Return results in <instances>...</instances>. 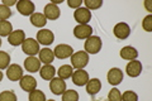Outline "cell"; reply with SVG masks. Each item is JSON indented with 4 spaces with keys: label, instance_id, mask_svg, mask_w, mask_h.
I'll use <instances>...</instances> for the list:
<instances>
[{
    "label": "cell",
    "instance_id": "obj_1",
    "mask_svg": "<svg viewBox=\"0 0 152 101\" xmlns=\"http://www.w3.org/2000/svg\"><path fill=\"white\" fill-rule=\"evenodd\" d=\"M102 47H103V42L98 36L89 37L88 39L85 41V44H84L85 52H86L88 54H96V53H99L100 49H102Z\"/></svg>",
    "mask_w": 152,
    "mask_h": 101
},
{
    "label": "cell",
    "instance_id": "obj_2",
    "mask_svg": "<svg viewBox=\"0 0 152 101\" xmlns=\"http://www.w3.org/2000/svg\"><path fill=\"white\" fill-rule=\"evenodd\" d=\"M89 63V54L85 51H79L71 56V66L76 70H84Z\"/></svg>",
    "mask_w": 152,
    "mask_h": 101
},
{
    "label": "cell",
    "instance_id": "obj_3",
    "mask_svg": "<svg viewBox=\"0 0 152 101\" xmlns=\"http://www.w3.org/2000/svg\"><path fill=\"white\" fill-rule=\"evenodd\" d=\"M22 49L26 54H28V57H34L39 52V43L33 38H26V41L22 44Z\"/></svg>",
    "mask_w": 152,
    "mask_h": 101
},
{
    "label": "cell",
    "instance_id": "obj_4",
    "mask_svg": "<svg viewBox=\"0 0 152 101\" xmlns=\"http://www.w3.org/2000/svg\"><path fill=\"white\" fill-rule=\"evenodd\" d=\"M74 36L77 39H88L93 36V28L89 24H77L74 28Z\"/></svg>",
    "mask_w": 152,
    "mask_h": 101
},
{
    "label": "cell",
    "instance_id": "obj_5",
    "mask_svg": "<svg viewBox=\"0 0 152 101\" xmlns=\"http://www.w3.org/2000/svg\"><path fill=\"white\" fill-rule=\"evenodd\" d=\"M34 3L29 1V0H20V1L17 3V10L19 14L24 17H31L33 13H34Z\"/></svg>",
    "mask_w": 152,
    "mask_h": 101
},
{
    "label": "cell",
    "instance_id": "obj_6",
    "mask_svg": "<svg viewBox=\"0 0 152 101\" xmlns=\"http://www.w3.org/2000/svg\"><path fill=\"white\" fill-rule=\"evenodd\" d=\"M74 18L79 24H88L90 20H91V12L84 7H80L75 10Z\"/></svg>",
    "mask_w": 152,
    "mask_h": 101
},
{
    "label": "cell",
    "instance_id": "obj_7",
    "mask_svg": "<svg viewBox=\"0 0 152 101\" xmlns=\"http://www.w3.org/2000/svg\"><path fill=\"white\" fill-rule=\"evenodd\" d=\"M53 54L58 60L69 58V57H71L74 54V48L69 44H58L53 49Z\"/></svg>",
    "mask_w": 152,
    "mask_h": 101
},
{
    "label": "cell",
    "instance_id": "obj_8",
    "mask_svg": "<svg viewBox=\"0 0 152 101\" xmlns=\"http://www.w3.org/2000/svg\"><path fill=\"white\" fill-rule=\"evenodd\" d=\"M19 85H20V89L23 91H27V92H32V91H34L37 89V81L31 75L23 76V77L19 80Z\"/></svg>",
    "mask_w": 152,
    "mask_h": 101
},
{
    "label": "cell",
    "instance_id": "obj_9",
    "mask_svg": "<svg viewBox=\"0 0 152 101\" xmlns=\"http://www.w3.org/2000/svg\"><path fill=\"white\" fill-rule=\"evenodd\" d=\"M55 41V34L50 29H41L37 33V42L43 46H50Z\"/></svg>",
    "mask_w": 152,
    "mask_h": 101
},
{
    "label": "cell",
    "instance_id": "obj_10",
    "mask_svg": "<svg viewBox=\"0 0 152 101\" xmlns=\"http://www.w3.org/2000/svg\"><path fill=\"white\" fill-rule=\"evenodd\" d=\"M113 33L114 36H115L118 39H127L128 37L131 34V28L128 25L127 23H118L115 24V27H114L113 29Z\"/></svg>",
    "mask_w": 152,
    "mask_h": 101
},
{
    "label": "cell",
    "instance_id": "obj_11",
    "mask_svg": "<svg viewBox=\"0 0 152 101\" xmlns=\"http://www.w3.org/2000/svg\"><path fill=\"white\" fill-rule=\"evenodd\" d=\"M26 41V33L22 29H18V31H13L8 36V42L10 46H14V47H18L23 44V42Z\"/></svg>",
    "mask_w": 152,
    "mask_h": 101
},
{
    "label": "cell",
    "instance_id": "obj_12",
    "mask_svg": "<svg viewBox=\"0 0 152 101\" xmlns=\"http://www.w3.org/2000/svg\"><path fill=\"white\" fill-rule=\"evenodd\" d=\"M23 68L19 65H17V63H13V65H10L7 68V77L10 80V81H19L20 80L23 76Z\"/></svg>",
    "mask_w": 152,
    "mask_h": 101
},
{
    "label": "cell",
    "instance_id": "obj_13",
    "mask_svg": "<svg viewBox=\"0 0 152 101\" xmlns=\"http://www.w3.org/2000/svg\"><path fill=\"white\" fill-rule=\"evenodd\" d=\"M142 68H143V67H142L141 62L133 60V61H129L127 63L126 72L129 77H138V76L141 75V72H142Z\"/></svg>",
    "mask_w": 152,
    "mask_h": 101
},
{
    "label": "cell",
    "instance_id": "obj_14",
    "mask_svg": "<svg viewBox=\"0 0 152 101\" xmlns=\"http://www.w3.org/2000/svg\"><path fill=\"white\" fill-rule=\"evenodd\" d=\"M50 90L55 95H62L66 91V82L60 77H53L50 82Z\"/></svg>",
    "mask_w": 152,
    "mask_h": 101
},
{
    "label": "cell",
    "instance_id": "obj_15",
    "mask_svg": "<svg viewBox=\"0 0 152 101\" xmlns=\"http://www.w3.org/2000/svg\"><path fill=\"white\" fill-rule=\"evenodd\" d=\"M107 78H108V82L110 85L117 86V85H119L123 81V72H122V70L114 67V68L109 70L108 75H107Z\"/></svg>",
    "mask_w": 152,
    "mask_h": 101
},
{
    "label": "cell",
    "instance_id": "obj_16",
    "mask_svg": "<svg viewBox=\"0 0 152 101\" xmlns=\"http://www.w3.org/2000/svg\"><path fill=\"white\" fill-rule=\"evenodd\" d=\"M71 78H72V82L76 86H85L88 84V81L90 80L89 73L84 70H76L72 73V76H71Z\"/></svg>",
    "mask_w": 152,
    "mask_h": 101
},
{
    "label": "cell",
    "instance_id": "obj_17",
    "mask_svg": "<svg viewBox=\"0 0 152 101\" xmlns=\"http://www.w3.org/2000/svg\"><path fill=\"white\" fill-rule=\"evenodd\" d=\"M60 9L57 5H55V4H47V5L45 7V10H43V15L46 17L47 20H56V19L60 18Z\"/></svg>",
    "mask_w": 152,
    "mask_h": 101
},
{
    "label": "cell",
    "instance_id": "obj_18",
    "mask_svg": "<svg viewBox=\"0 0 152 101\" xmlns=\"http://www.w3.org/2000/svg\"><path fill=\"white\" fill-rule=\"evenodd\" d=\"M24 68L31 73L38 72L41 70V61L36 57H27L24 61Z\"/></svg>",
    "mask_w": 152,
    "mask_h": 101
},
{
    "label": "cell",
    "instance_id": "obj_19",
    "mask_svg": "<svg viewBox=\"0 0 152 101\" xmlns=\"http://www.w3.org/2000/svg\"><path fill=\"white\" fill-rule=\"evenodd\" d=\"M38 56H39V60L42 63L45 65H51L55 60V54H53V51H51L50 48H42L38 52Z\"/></svg>",
    "mask_w": 152,
    "mask_h": 101
},
{
    "label": "cell",
    "instance_id": "obj_20",
    "mask_svg": "<svg viewBox=\"0 0 152 101\" xmlns=\"http://www.w3.org/2000/svg\"><path fill=\"white\" fill-rule=\"evenodd\" d=\"M121 57L123 60H127V61H133L138 57V52L134 47L132 46H126L121 49Z\"/></svg>",
    "mask_w": 152,
    "mask_h": 101
},
{
    "label": "cell",
    "instance_id": "obj_21",
    "mask_svg": "<svg viewBox=\"0 0 152 101\" xmlns=\"http://www.w3.org/2000/svg\"><path fill=\"white\" fill-rule=\"evenodd\" d=\"M85 86H86V92L89 95L94 96L102 90V81L99 78H91L88 81V84Z\"/></svg>",
    "mask_w": 152,
    "mask_h": 101
},
{
    "label": "cell",
    "instance_id": "obj_22",
    "mask_svg": "<svg viewBox=\"0 0 152 101\" xmlns=\"http://www.w3.org/2000/svg\"><path fill=\"white\" fill-rule=\"evenodd\" d=\"M39 75H41V77L43 80L51 81L52 78L55 77V75H56V68L52 65H45L43 67H41Z\"/></svg>",
    "mask_w": 152,
    "mask_h": 101
},
{
    "label": "cell",
    "instance_id": "obj_23",
    "mask_svg": "<svg viewBox=\"0 0 152 101\" xmlns=\"http://www.w3.org/2000/svg\"><path fill=\"white\" fill-rule=\"evenodd\" d=\"M29 20L32 23V25H34L37 28H43L47 24V19L42 13H33Z\"/></svg>",
    "mask_w": 152,
    "mask_h": 101
},
{
    "label": "cell",
    "instance_id": "obj_24",
    "mask_svg": "<svg viewBox=\"0 0 152 101\" xmlns=\"http://www.w3.org/2000/svg\"><path fill=\"white\" fill-rule=\"evenodd\" d=\"M57 73H58V77L60 78L67 80V78H70L71 76H72L74 68H72V66H70V65H62L58 68V71H57Z\"/></svg>",
    "mask_w": 152,
    "mask_h": 101
},
{
    "label": "cell",
    "instance_id": "obj_25",
    "mask_svg": "<svg viewBox=\"0 0 152 101\" xmlns=\"http://www.w3.org/2000/svg\"><path fill=\"white\" fill-rule=\"evenodd\" d=\"M13 32V25L9 20H0V38L8 37Z\"/></svg>",
    "mask_w": 152,
    "mask_h": 101
},
{
    "label": "cell",
    "instance_id": "obj_26",
    "mask_svg": "<svg viewBox=\"0 0 152 101\" xmlns=\"http://www.w3.org/2000/svg\"><path fill=\"white\" fill-rule=\"evenodd\" d=\"M9 66H10V54L0 51V71L7 70Z\"/></svg>",
    "mask_w": 152,
    "mask_h": 101
},
{
    "label": "cell",
    "instance_id": "obj_27",
    "mask_svg": "<svg viewBox=\"0 0 152 101\" xmlns=\"http://www.w3.org/2000/svg\"><path fill=\"white\" fill-rule=\"evenodd\" d=\"M28 100L29 101H47L43 91L37 90V89L34 91H32V92H29V97H28Z\"/></svg>",
    "mask_w": 152,
    "mask_h": 101
},
{
    "label": "cell",
    "instance_id": "obj_28",
    "mask_svg": "<svg viewBox=\"0 0 152 101\" xmlns=\"http://www.w3.org/2000/svg\"><path fill=\"white\" fill-rule=\"evenodd\" d=\"M62 101H79V94L75 90H66L62 94Z\"/></svg>",
    "mask_w": 152,
    "mask_h": 101
},
{
    "label": "cell",
    "instance_id": "obj_29",
    "mask_svg": "<svg viewBox=\"0 0 152 101\" xmlns=\"http://www.w3.org/2000/svg\"><path fill=\"white\" fill-rule=\"evenodd\" d=\"M84 4H85V8L89 9V10H96V9L103 7L102 0H85Z\"/></svg>",
    "mask_w": 152,
    "mask_h": 101
},
{
    "label": "cell",
    "instance_id": "obj_30",
    "mask_svg": "<svg viewBox=\"0 0 152 101\" xmlns=\"http://www.w3.org/2000/svg\"><path fill=\"white\" fill-rule=\"evenodd\" d=\"M0 101H17V95L12 90L0 92Z\"/></svg>",
    "mask_w": 152,
    "mask_h": 101
},
{
    "label": "cell",
    "instance_id": "obj_31",
    "mask_svg": "<svg viewBox=\"0 0 152 101\" xmlns=\"http://www.w3.org/2000/svg\"><path fill=\"white\" fill-rule=\"evenodd\" d=\"M122 101H138V95L134 91H126L122 94Z\"/></svg>",
    "mask_w": 152,
    "mask_h": 101
},
{
    "label": "cell",
    "instance_id": "obj_32",
    "mask_svg": "<svg viewBox=\"0 0 152 101\" xmlns=\"http://www.w3.org/2000/svg\"><path fill=\"white\" fill-rule=\"evenodd\" d=\"M10 17H12L10 8L0 4V20H7V19H9Z\"/></svg>",
    "mask_w": 152,
    "mask_h": 101
},
{
    "label": "cell",
    "instance_id": "obj_33",
    "mask_svg": "<svg viewBox=\"0 0 152 101\" xmlns=\"http://www.w3.org/2000/svg\"><path fill=\"white\" fill-rule=\"evenodd\" d=\"M108 99H109V101H122V92L118 89L114 87L109 91Z\"/></svg>",
    "mask_w": 152,
    "mask_h": 101
},
{
    "label": "cell",
    "instance_id": "obj_34",
    "mask_svg": "<svg viewBox=\"0 0 152 101\" xmlns=\"http://www.w3.org/2000/svg\"><path fill=\"white\" fill-rule=\"evenodd\" d=\"M142 28H143L146 32H152V15L151 14L145 17V19L142 20Z\"/></svg>",
    "mask_w": 152,
    "mask_h": 101
},
{
    "label": "cell",
    "instance_id": "obj_35",
    "mask_svg": "<svg viewBox=\"0 0 152 101\" xmlns=\"http://www.w3.org/2000/svg\"><path fill=\"white\" fill-rule=\"evenodd\" d=\"M67 5L70 8H74V9H77L83 5V0H69L67 1Z\"/></svg>",
    "mask_w": 152,
    "mask_h": 101
},
{
    "label": "cell",
    "instance_id": "obj_36",
    "mask_svg": "<svg viewBox=\"0 0 152 101\" xmlns=\"http://www.w3.org/2000/svg\"><path fill=\"white\" fill-rule=\"evenodd\" d=\"M17 3L18 1H15V0H4L3 1V5H5V7H13V5H17Z\"/></svg>",
    "mask_w": 152,
    "mask_h": 101
},
{
    "label": "cell",
    "instance_id": "obj_37",
    "mask_svg": "<svg viewBox=\"0 0 152 101\" xmlns=\"http://www.w3.org/2000/svg\"><path fill=\"white\" fill-rule=\"evenodd\" d=\"M145 7H146V8H147V10H148V12H150V13H151V12H152V8H151V7H150V1H145Z\"/></svg>",
    "mask_w": 152,
    "mask_h": 101
},
{
    "label": "cell",
    "instance_id": "obj_38",
    "mask_svg": "<svg viewBox=\"0 0 152 101\" xmlns=\"http://www.w3.org/2000/svg\"><path fill=\"white\" fill-rule=\"evenodd\" d=\"M1 80H3V72L0 71V82H1Z\"/></svg>",
    "mask_w": 152,
    "mask_h": 101
},
{
    "label": "cell",
    "instance_id": "obj_39",
    "mask_svg": "<svg viewBox=\"0 0 152 101\" xmlns=\"http://www.w3.org/2000/svg\"><path fill=\"white\" fill-rule=\"evenodd\" d=\"M0 47H1V38H0Z\"/></svg>",
    "mask_w": 152,
    "mask_h": 101
},
{
    "label": "cell",
    "instance_id": "obj_40",
    "mask_svg": "<svg viewBox=\"0 0 152 101\" xmlns=\"http://www.w3.org/2000/svg\"><path fill=\"white\" fill-rule=\"evenodd\" d=\"M48 101H55V100H48Z\"/></svg>",
    "mask_w": 152,
    "mask_h": 101
}]
</instances>
